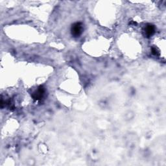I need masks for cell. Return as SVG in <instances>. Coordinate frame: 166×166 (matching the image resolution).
<instances>
[{"mask_svg":"<svg viewBox=\"0 0 166 166\" xmlns=\"http://www.w3.org/2000/svg\"><path fill=\"white\" fill-rule=\"evenodd\" d=\"M83 32V25L81 22L75 23L72 25L71 33L74 38L79 37Z\"/></svg>","mask_w":166,"mask_h":166,"instance_id":"1","label":"cell"},{"mask_svg":"<svg viewBox=\"0 0 166 166\" xmlns=\"http://www.w3.org/2000/svg\"><path fill=\"white\" fill-rule=\"evenodd\" d=\"M45 93V89L42 86H40L38 88L37 90L34 91L32 97L34 100H40L43 98Z\"/></svg>","mask_w":166,"mask_h":166,"instance_id":"2","label":"cell"},{"mask_svg":"<svg viewBox=\"0 0 166 166\" xmlns=\"http://www.w3.org/2000/svg\"><path fill=\"white\" fill-rule=\"evenodd\" d=\"M155 27L152 24H147L145 27V34L147 38L153 35L155 33Z\"/></svg>","mask_w":166,"mask_h":166,"instance_id":"3","label":"cell"},{"mask_svg":"<svg viewBox=\"0 0 166 166\" xmlns=\"http://www.w3.org/2000/svg\"><path fill=\"white\" fill-rule=\"evenodd\" d=\"M151 51H152V53H153L154 55H155V56H159V55H160V52H159V51L155 47H152Z\"/></svg>","mask_w":166,"mask_h":166,"instance_id":"4","label":"cell"}]
</instances>
